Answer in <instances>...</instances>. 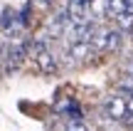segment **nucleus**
I'll return each instance as SVG.
<instances>
[{
    "label": "nucleus",
    "mask_w": 133,
    "mask_h": 131,
    "mask_svg": "<svg viewBox=\"0 0 133 131\" xmlns=\"http://www.w3.org/2000/svg\"><path fill=\"white\" fill-rule=\"evenodd\" d=\"M116 25H118L121 32H133V10L116 15Z\"/></svg>",
    "instance_id": "1a4fd4ad"
},
{
    "label": "nucleus",
    "mask_w": 133,
    "mask_h": 131,
    "mask_svg": "<svg viewBox=\"0 0 133 131\" xmlns=\"http://www.w3.org/2000/svg\"><path fill=\"white\" fill-rule=\"evenodd\" d=\"M64 13H66L69 25H81V22L89 20V3H86V0H69Z\"/></svg>",
    "instance_id": "7ed1b4c3"
},
{
    "label": "nucleus",
    "mask_w": 133,
    "mask_h": 131,
    "mask_svg": "<svg viewBox=\"0 0 133 131\" xmlns=\"http://www.w3.org/2000/svg\"><path fill=\"white\" fill-rule=\"evenodd\" d=\"M66 30H69V20H66V13H64V10H59V13L54 15L49 22H47V37L57 40V37H62Z\"/></svg>",
    "instance_id": "0eeeda50"
},
{
    "label": "nucleus",
    "mask_w": 133,
    "mask_h": 131,
    "mask_svg": "<svg viewBox=\"0 0 133 131\" xmlns=\"http://www.w3.org/2000/svg\"><path fill=\"white\" fill-rule=\"evenodd\" d=\"M89 54H91V45L89 42H81V40H71V42L66 45V49H64L66 62H79V59L89 57Z\"/></svg>",
    "instance_id": "423d86ee"
},
{
    "label": "nucleus",
    "mask_w": 133,
    "mask_h": 131,
    "mask_svg": "<svg viewBox=\"0 0 133 131\" xmlns=\"http://www.w3.org/2000/svg\"><path fill=\"white\" fill-rule=\"evenodd\" d=\"M128 74H131V77H133V62L128 64Z\"/></svg>",
    "instance_id": "2eb2a0df"
},
{
    "label": "nucleus",
    "mask_w": 133,
    "mask_h": 131,
    "mask_svg": "<svg viewBox=\"0 0 133 131\" xmlns=\"http://www.w3.org/2000/svg\"><path fill=\"white\" fill-rule=\"evenodd\" d=\"M104 114H106V119H111V121H121V119L126 116V97H121V94L106 97Z\"/></svg>",
    "instance_id": "20e7f679"
},
{
    "label": "nucleus",
    "mask_w": 133,
    "mask_h": 131,
    "mask_svg": "<svg viewBox=\"0 0 133 131\" xmlns=\"http://www.w3.org/2000/svg\"><path fill=\"white\" fill-rule=\"evenodd\" d=\"M30 49H35V62H37L39 72H44V74H54V72H57V62H54L52 52L47 49V42H44V40L32 42Z\"/></svg>",
    "instance_id": "f03ea898"
},
{
    "label": "nucleus",
    "mask_w": 133,
    "mask_h": 131,
    "mask_svg": "<svg viewBox=\"0 0 133 131\" xmlns=\"http://www.w3.org/2000/svg\"><path fill=\"white\" fill-rule=\"evenodd\" d=\"M89 3V13L96 17H104L111 13V0H86Z\"/></svg>",
    "instance_id": "6e6552de"
},
{
    "label": "nucleus",
    "mask_w": 133,
    "mask_h": 131,
    "mask_svg": "<svg viewBox=\"0 0 133 131\" xmlns=\"http://www.w3.org/2000/svg\"><path fill=\"white\" fill-rule=\"evenodd\" d=\"M121 45V32L116 30H96L91 37V52H114Z\"/></svg>",
    "instance_id": "f257e3e1"
},
{
    "label": "nucleus",
    "mask_w": 133,
    "mask_h": 131,
    "mask_svg": "<svg viewBox=\"0 0 133 131\" xmlns=\"http://www.w3.org/2000/svg\"><path fill=\"white\" fill-rule=\"evenodd\" d=\"M133 10V0H111V13L121 15V13H128Z\"/></svg>",
    "instance_id": "9d476101"
},
{
    "label": "nucleus",
    "mask_w": 133,
    "mask_h": 131,
    "mask_svg": "<svg viewBox=\"0 0 133 131\" xmlns=\"http://www.w3.org/2000/svg\"><path fill=\"white\" fill-rule=\"evenodd\" d=\"M66 131H89V126L84 121H69L66 124Z\"/></svg>",
    "instance_id": "f8f14e48"
},
{
    "label": "nucleus",
    "mask_w": 133,
    "mask_h": 131,
    "mask_svg": "<svg viewBox=\"0 0 133 131\" xmlns=\"http://www.w3.org/2000/svg\"><path fill=\"white\" fill-rule=\"evenodd\" d=\"M0 27H3V32L8 35V37H17L20 30H22V22H20L17 10L5 8L3 13H0Z\"/></svg>",
    "instance_id": "39448f33"
},
{
    "label": "nucleus",
    "mask_w": 133,
    "mask_h": 131,
    "mask_svg": "<svg viewBox=\"0 0 133 131\" xmlns=\"http://www.w3.org/2000/svg\"><path fill=\"white\" fill-rule=\"evenodd\" d=\"M126 114H131V116H133V94L126 99Z\"/></svg>",
    "instance_id": "4468645a"
},
{
    "label": "nucleus",
    "mask_w": 133,
    "mask_h": 131,
    "mask_svg": "<svg viewBox=\"0 0 133 131\" xmlns=\"http://www.w3.org/2000/svg\"><path fill=\"white\" fill-rule=\"evenodd\" d=\"M66 114H69V121H81V111L76 104H69L66 107Z\"/></svg>",
    "instance_id": "9b49d317"
},
{
    "label": "nucleus",
    "mask_w": 133,
    "mask_h": 131,
    "mask_svg": "<svg viewBox=\"0 0 133 131\" xmlns=\"http://www.w3.org/2000/svg\"><path fill=\"white\" fill-rule=\"evenodd\" d=\"M52 3H54V0H32L30 5H35V8H42V10H44V8H49Z\"/></svg>",
    "instance_id": "ddd939ff"
}]
</instances>
